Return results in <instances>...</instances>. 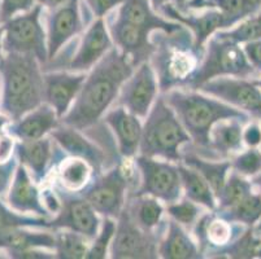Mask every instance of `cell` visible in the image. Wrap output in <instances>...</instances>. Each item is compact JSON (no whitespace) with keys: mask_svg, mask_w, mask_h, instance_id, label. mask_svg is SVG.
Segmentation results:
<instances>
[{"mask_svg":"<svg viewBox=\"0 0 261 259\" xmlns=\"http://www.w3.org/2000/svg\"><path fill=\"white\" fill-rule=\"evenodd\" d=\"M134 65L129 57L117 49H109L86 77L75 103L64 117V125L85 130L100 120L127 78L133 74Z\"/></svg>","mask_w":261,"mask_h":259,"instance_id":"6da1fadb","label":"cell"},{"mask_svg":"<svg viewBox=\"0 0 261 259\" xmlns=\"http://www.w3.org/2000/svg\"><path fill=\"white\" fill-rule=\"evenodd\" d=\"M2 100L0 109L12 121L43 103V74L34 54L4 53L0 59Z\"/></svg>","mask_w":261,"mask_h":259,"instance_id":"7a4b0ae2","label":"cell"},{"mask_svg":"<svg viewBox=\"0 0 261 259\" xmlns=\"http://www.w3.org/2000/svg\"><path fill=\"white\" fill-rule=\"evenodd\" d=\"M164 100L175 111L192 141L203 149L210 148L211 130L215 123L232 118L242 122L248 121L244 111L195 92L170 91Z\"/></svg>","mask_w":261,"mask_h":259,"instance_id":"3957f363","label":"cell"},{"mask_svg":"<svg viewBox=\"0 0 261 259\" xmlns=\"http://www.w3.org/2000/svg\"><path fill=\"white\" fill-rule=\"evenodd\" d=\"M190 139L172 106L165 103L164 97H160L149 110L139 148L142 156L181 161L179 148Z\"/></svg>","mask_w":261,"mask_h":259,"instance_id":"277c9868","label":"cell"},{"mask_svg":"<svg viewBox=\"0 0 261 259\" xmlns=\"http://www.w3.org/2000/svg\"><path fill=\"white\" fill-rule=\"evenodd\" d=\"M257 74L238 43L217 35L208 43L207 56L190 79L189 85L198 90L201 84L217 77H236L247 79Z\"/></svg>","mask_w":261,"mask_h":259,"instance_id":"5b68a950","label":"cell"},{"mask_svg":"<svg viewBox=\"0 0 261 259\" xmlns=\"http://www.w3.org/2000/svg\"><path fill=\"white\" fill-rule=\"evenodd\" d=\"M42 6H34L29 12L15 16L4 22V53L34 54L40 64L48 60L46 34L40 23Z\"/></svg>","mask_w":261,"mask_h":259,"instance_id":"8992f818","label":"cell"},{"mask_svg":"<svg viewBox=\"0 0 261 259\" xmlns=\"http://www.w3.org/2000/svg\"><path fill=\"white\" fill-rule=\"evenodd\" d=\"M185 40L178 39L177 35L174 42L168 43L167 46H161L159 51H155L156 70L164 91L170 90L174 85L189 84L192 75L198 70V64L200 61L198 53H201V48H198L196 46L186 47Z\"/></svg>","mask_w":261,"mask_h":259,"instance_id":"52a82bcc","label":"cell"},{"mask_svg":"<svg viewBox=\"0 0 261 259\" xmlns=\"http://www.w3.org/2000/svg\"><path fill=\"white\" fill-rule=\"evenodd\" d=\"M135 162L141 170L142 187L134 196L149 194L163 199L168 205L177 203L182 192L181 177L177 166L147 156L138 157Z\"/></svg>","mask_w":261,"mask_h":259,"instance_id":"ba28073f","label":"cell"},{"mask_svg":"<svg viewBox=\"0 0 261 259\" xmlns=\"http://www.w3.org/2000/svg\"><path fill=\"white\" fill-rule=\"evenodd\" d=\"M198 90L224 100L229 105L246 111L256 120H261V90L255 80L220 77L208 80Z\"/></svg>","mask_w":261,"mask_h":259,"instance_id":"9c48e42d","label":"cell"},{"mask_svg":"<svg viewBox=\"0 0 261 259\" xmlns=\"http://www.w3.org/2000/svg\"><path fill=\"white\" fill-rule=\"evenodd\" d=\"M127 185L129 180L120 166L108 171L104 177L96 178L92 184L84 188L82 196L96 213L104 217L118 218L122 213Z\"/></svg>","mask_w":261,"mask_h":259,"instance_id":"30bf717a","label":"cell"},{"mask_svg":"<svg viewBox=\"0 0 261 259\" xmlns=\"http://www.w3.org/2000/svg\"><path fill=\"white\" fill-rule=\"evenodd\" d=\"M111 253L112 258H156V236L135 224L125 209L118 217Z\"/></svg>","mask_w":261,"mask_h":259,"instance_id":"8fae6325","label":"cell"},{"mask_svg":"<svg viewBox=\"0 0 261 259\" xmlns=\"http://www.w3.org/2000/svg\"><path fill=\"white\" fill-rule=\"evenodd\" d=\"M156 94L158 83L155 71L146 61L122 84L118 104L138 118H144L151 110Z\"/></svg>","mask_w":261,"mask_h":259,"instance_id":"7c38bea8","label":"cell"},{"mask_svg":"<svg viewBox=\"0 0 261 259\" xmlns=\"http://www.w3.org/2000/svg\"><path fill=\"white\" fill-rule=\"evenodd\" d=\"M63 199L59 217L51 220V228H66L70 231L84 235L87 239L98 236L99 219L95 214V209L84 196H68L56 189Z\"/></svg>","mask_w":261,"mask_h":259,"instance_id":"4fadbf2b","label":"cell"},{"mask_svg":"<svg viewBox=\"0 0 261 259\" xmlns=\"http://www.w3.org/2000/svg\"><path fill=\"white\" fill-rule=\"evenodd\" d=\"M47 51L48 60H52L59 49L82 30L80 0H69L63 7L55 9L47 18Z\"/></svg>","mask_w":261,"mask_h":259,"instance_id":"5bb4252c","label":"cell"},{"mask_svg":"<svg viewBox=\"0 0 261 259\" xmlns=\"http://www.w3.org/2000/svg\"><path fill=\"white\" fill-rule=\"evenodd\" d=\"M149 30L129 21L117 20L111 25V35L121 48L122 53L129 57L134 66L141 65L156 51V47L148 40Z\"/></svg>","mask_w":261,"mask_h":259,"instance_id":"9a60e30c","label":"cell"},{"mask_svg":"<svg viewBox=\"0 0 261 259\" xmlns=\"http://www.w3.org/2000/svg\"><path fill=\"white\" fill-rule=\"evenodd\" d=\"M86 80L85 74L47 73L43 75V99L55 109L59 118L69 110Z\"/></svg>","mask_w":261,"mask_h":259,"instance_id":"2e32d148","label":"cell"},{"mask_svg":"<svg viewBox=\"0 0 261 259\" xmlns=\"http://www.w3.org/2000/svg\"><path fill=\"white\" fill-rule=\"evenodd\" d=\"M59 116L47 103L26 113L17 121H12L6 132L20 141H30L44 137V135L58 128Z\"/></svg>","mask_w":261,"mask_h":259,"instance_id":"e0dca14e","label":"cell"},{"mask_svg":"<svg viewBox=\"0 0 261 259\" xmlns=\"http://www.w3.org/2000/svg\"><path fill=\"white\" fill-rule=\"evenodd\" d=\"M32 180L29 171L23 165H17L7 194V205L12 210L21 214H38L46 215L39 191Z\"/></svg>","mask_w":261,"mask_h":259,"instance_id":"ac0fdd59","label":"cell"},{"mask_svg":"<svg viewBox=\"0 0 261 259\" xmlns=\"http://www.w3.org/2000/svg\"><path fill=\"white\" fill-rule=\"evenodd\" d=\"M112 49V42L107 32L103 18H98L85 34L78 52L73 57L69 69L72 71H86L101 60V57Z\"/></svg>","mask_w":261,"mask_h":259,"instance_id":"d6986e66","label":"cell"},{"mask_svg":"<svg viewBox=\"0 0 261 259\" xmlns=\"http://www.w3.org/2000/svg\"><path fill=\"white\" fill-rule=\"evenodd\" d=\"M104 121L115 132L120 153L126 158L134 157L141 147L142 132H143L138 117L130 113L129 110H125V108L118 106L109 111Z\"/></svg>","mask_w":261,"mask_h":259,"instance_id":"ffe728a7","label":"cell"},{"mask_svg":"<svg viewBox=\"0 0 261 259\" xmlns=\"http://www.w3.org/2000/svg\"><path fill=\"white\" fill-rule=\"evenodd\" d=\"M160 11H163L165 16H168L172 20H175L178 23H184L187 27L191 28L194 35H195V46L198 48H201L205 40L213 33L220 30V28H226L224 17L217 9H212V11L203 13L201 16H196V14L182 13L173 4L168 3Z\"/></svg>","mask_w":261,"mask_h":259,"instance_id":"44dd1931","label":"cell"},{"mask_svg":"<svg viewBox=\"0 0 261 259\" xmlns=\"http://www.w3.org/2000/svg\"><path fill=\"white\" fill-rule=\"evenodd\" d=\"M118 18L148 28L149 32L163 30L168 35L184 30L181 23L169 22L158 16L149 4V0H123L118 11Z\"/></svg>","mask_w":261,"mask_h":259,"instance_id":"7402d4cb","label":"cell"},{"mask_svg":"<svg viewBox=\"0 0 261 259\" xmlns=\"http://www.w3.org/2000/svg\"><path fill=\"white\" fill-rule=\"evenodd\" d=\"M18 162L33 174L35 183H42L47 175V166L52 158L51 140L42 137L30 141H16L15 149Z\"/></svg>","mask_w":261,"mask_h":259,"instance_id":"603a6c76","label":"cell"},{"mask_svg":"<svg viewBox=\"0 0 261 259\" xmlns=\"http://www.w3.org/2000/svg\"><path fill=\"white\" fill-rule=\"evenodd\" d=\"M204 8L217 9L227 28L257 13L261 9V0H187V12Z\"/></svg>","mask_w":261,"mask_h":259,"instance_id":"cb8c5ba5","label":"cell"},{"mask_svg":"<svg viewBox=\"0 0 261 259\" xmlns=\"http://www.w3.org/2000/svg\"><path fill=\"white\" fill-rule=\"evenodd\" d=\"M52 136L56 139V141L60 144L64 151L72 154L73 157L84 158L90 163V166H92L94 170H96V172L100 171L101 165L104 162V153L101 152V149L85 139L77 131V128L65 125L64 127L55 128L52 131Z\"/></svg>","mask_w":261,"mask_h":259,"instance_id":"d4e9b609","label":"cell"},{"mask_svg":"<svg viewBox=\"0 0 261 259\" xmlns=\"http://www.w3.org/2000/svg\"><path fill=\"white\" fill-rule=\"evenodd\" d=\"M29 227H12L0 231V251H22L29 249H55L56 236L49 232H34Z\"/></svg>","mask_w":261,"mask_h":259,"instance_id":"484cf974","label":"cell"},{"mask_svg":"<svg viewBox=\"0 0 261 259\" xmlns=\"http://www.w3.org/2000/svg\"><path fill=\"white\" fill-rule=\"evenodd\" d=\"M242 121L232 118L215 123L211 130L210 148L218 156L227 157L243 148V130Z\"/></svg>","mask_w":261,"mask_h":259,"instance_id":"4316f807","label":"cell"},{"mask_svg":"<svg viewBox=\"0 0 261 259\" xmlns=\"http://www.w3.org/2000/svg\"><path fill=\"white\" fill-rule=\"evenodd\" d=\"M159 254L168 259H192L201 256L195 244L175 220H169L167 237L160 244Z\"/></svg>","mask_w":261,"mask_h":259,"instance_id":"83f0119b","label":"cell"},{"mask_svg":"<svg viewBox=\"0 0 261 259\" xmlns=\"http://www.w3.org/2000/svg\"><path fill=\"white\" fill-rule=\"evenodd\" d=\"M177 167L187 198L213 210L216 206V199L210 183L204 179L195 168L189 167V166L186 167L184 165H179Z\"/></svg>","mask_w":261,"mask_h":259,"instance_id":"f1b7e54d","label":"cell"},{"mask_svg":"<svg viewBox=\"0 0 261 259\" xmlns=\"http://www.w3.org/2000/svg\"><path fill=\"white\" fill-rule=\"evenodd\" d=\"M196 236L200 241L201 246H224L229 245L234 239V229L229 220L225 218H215L212 215H205L196 227Z\"/></svg>","mask_w":261,"mask_h":259,"instance_id":"f546056e","label":"cell"},{"mask_svg":"<svg viewBox=\"0 0 261 259\" xmlns=\"http://www.w3.org/2000/svg\"><path fill=\"white\" fill-rule=\"evenodd\" d=\"M135 198L127 205L126 211L135 224L147 232H152L153 228L160 223L164 210L163 206L152 197L134 196Z\"/></svg>","mask_w":261,"mask_h":259,"instance_id":"4dcf8cb0","label":"cell"},{"mask_svg":"<svg viewBox=\"0 0 261 259\" xmlns=\"http://www.w3.org/2000/svg\"><path fill=\"white\" fill-rule=\"evenodd\" d=\"M185 163L189 167L195 168L198 172H200L201 177L210 183L213 193L217 197L218 193L224 188L226 183V175L229 168H231V162L225 161V162H208L203 160L196 154L189 153L185 156Z\"/></svg>","mask_w":261,"mask_h":259,"instance_id":"1f68e13d","label":"cell"},{"mask_svg":"<svg viewBox=\"0 0 261 259\" xmlns=\"http://www.w3.org/2000/svg\"><path fill=\"white\" fill-rule=\"evenodd\" d=\"M91 175L90 163L80 157L64 160L59 167V180L64 188L69 191H81L86 187Z\"/></svg>","mask_w":261,"mask_h":259,"instance_id":"d6a6232c","label":"cell"},{"mask_svg":"<svg viewBox=\"0 0 261 259\" xmlns=\"http://www.w3.org/2000/svg\"><path fill=\"white\" fill-rule=\"evenodd\" d=\"M221 211V217L229 222L242 223L252 227L261 219V194L251 193L232 208Z\"/></svg>","mask_w":261,"mask_h":259,"instance_id":"836d02e7","label":"cell"},{"mask_svg":"<svg viewBox=\"0 0 261 259\" xmlns=\"http://www.w3.org/2000/svg\"><path fill=\"white\" fill-rule=\"evenodd\" d=\"M89 239L78 232H60L56 236V256L61 259L86 258L89 253Z\"/></svg>","mask_w":261,"mask_h":259,"instance_id":"e575fe53","label":"cell"},{"mask_svg":"<svg viewBox=\"0 0 261 259\" xmlns=\"http://www.w3.org/2000/svg\"><path fill=\"white\" fill-rule=\"evenodd\" d=\"M251 193H252V183L244 179L243 175L234 171L217 196L220 201V210H226L236 206L244 197Z\"/></svg>","mask_w":261,"mask_h":259,"instance_id":"d590c367","label":"cell"},{"mask_svg":"<svg viewBox=\"0 0 261 259\" xmlns=\"http://www.w3.org/2000/svg\"><path fill=\"white\" fill-rule=\"evenodd\" d=\"M217 37L232 40L236 43H247L261 39V9L256 14L242 21L236 28L230 32L217 33Z\"/></svg>","mask_w":261,"mask_h":259,"instance_id":"8d00e7d4","label":"cell"},{"mask_svg":"<svg viewBox=\"0 0 261 259\" xmlns=\"http://www.w3.org/2000/svg\"><path fill=\"white\" fill-rule=\"evenodd\" d=\"M12 227L51 228V224L43 218L28 217L26 214H21L12 210L8 205H6L0 199V231Z\"/></svg>","mask_w":261,"mask_h":259,"instance_id":"74e56055","label":"cell"},{"mask_svg":"<svg viewBox=\"0 0 261 259\" xmlns=\"http://www.w3.org/2000/svg\"><path fill=\"white\" fill-rule=\"evenodd\" d=\"M260 248L261 239L256 237L253 229H248L244 232L241 239L224 246V249L221 251H217V254H227L230 258H253V256H257Z\"/></svg>","mask_w":261,"mask_h":259,"instance_id":"f35d334b","label":"cell"},{"mask_svg":"<svg viewBox=\"0 0 261 259\" xmlns=\"http://www.w3.org/2000/svg\"><path fill=\"white\" fill-rule=\"evenodd\" d=\"M116 234V223L112 218L106 217L101 224V229L98 234V237L94 241L89 249L86 258L89 259H103L107 256L108 246L111 244V240L113 239Z\"/></svg>","mask_w":261,"mask_h":259,"instance_id":"ab89813d","label":"cell"},{"mask_svg":"<svg viewBox=\"0 0 261 259\" xmlns=\"http://www.w3.org/2000/svg\"><path fill=\"white\" fill-rule=\"evenodd\" d=\"M231 168L243 177H256L261 172V152L256 148L243 152L234 158Z\"/></svg>","mask_w":261,"mask_h":259,"instance_id":"60d3db41","label":"cell"},{"mask_svg":"<svg viewBox=\"0 0 261 259\" xmlns=\"http://www.w3.org/2000/svg\"><path fill=\"white\" fill-rule=\"evenodd\" d=\"M168 214L177 223L186 227H191L199 215V209L191 199H184L181 203L169 204L167 209Z\"/></svg>","mask_w":261,"mask_h":259,"instance_id":"b9f144b4","label":"cell"},{"mask_svg":"<svg viewBox=\"0 0 261 259\" xmlns=\"http://www.w3.org/2000/svg\"><path fill=\"white\" fill-rule=\"evenodd\" d=\"M34 3L35 0H0V22L4 23L18 13L29 12Z\"/></svg>","mask_w":261,"mask_h":259,"instance_id":"7bdbcfd3","label":"cell"},{"mask_svg":"<svg viewBox=\"0 0 261 259\" xmlns=\"http://www.w3.org/2000/svg\"><path fill=\"white\" fill-rule=\"evenodd\" d=\"M17 165L18 163L15 158H12L6 163H0V197L3 196L4 192L8 191Z\"/></svg>","mask_w":261,"mask_h":259,"instance_id":"ee69618b","label":"cell"},{"mask_svg":"<svg viewBox=\"0 0 261 259\" xmlns=\"http://www.w3.org/2000/svg\"><path fill=\"white\" fill-rule=\"evenodd\" d=\"M243 51L251 65L256 69L257 73H261V39L247 42Z\"/></svg>","mask_w":261,"mask_h":259,"instance_id":"f6af8a7d","label":"cell"},{"mask_svg":"<svg viewBox=\"0 0 261 259\" xmlns=\"http://www.w3.org/2000/svg\"><path fill=\"white\" fill-rule=\"evenodd\" d=\"M17 140L4 132L0 135V163H6L13 158Z\"/></svg>","mask_w":261,"mask_h":259,"instance_id":"bcb514c9","label":"cell"},{"mask_svg":"<svg viewBox=\"0 0 261 259\" xmlns=\"http://www.w3.org/2000/svg\"><path fill=\"white\" fill-rule=\"evenodd\" d=\"M123 0H86L87 6L98 18H103L111 9L122 4Z\"/></svg>","mask_w":261,"mask_h":259,"instance_id":"7dc6e473","label":"cell"},{"mask_svg":"<svg viewBox=\"0 0 261 259\" xmlns=\"http://www.w3.org/2000/svg\"><path fill=\"white\" fill-rule=\"evenodd\" d=\"M243 142L250 148H256L261 144V128L260 126L251 123L243 130Z\"/></svg>","mask_w":261,"mask_h":259,"instance_id":"c3c4849f","label":"cell"},{"mask_svg":"<svg viewBox=\"0 0 261 259\" xmlns=\"http://www.w3.org/2000/svg\"><path fill=\"white\" fill-rule=\"evenodd\" d=\"M40 199L43 204L44 209L49 213H59L61 209L60 199L58 198V192L52 191V189L46 188L42 194H40Z\"/></svg>","mask_w":261,"mask_h":259,"instance_id":"681fc988","label":"cell"},{"mask_svg":"<svg viewBox=\"0 0 261 259\" xmlns=\"http://www.w3.org/2000/svg\"><path fill=\"white\" fill-rule=\"evenodd\" d=\"M9 254V258H17V259H47V258H54V254L44 253L43 250L39 249H29V250H22V251H12Z\"/></svg>","mask_w":261,"mask_h":259,"instance_id":"f907efd6","label":"cell"},{"mask_svg":"<svg viewBox=\"0 0 261 259\" xmlns=\"http://www.w3.org/2000/svg\"><path fill=\"white\" fill-rule=\"evenodd\" d=\"M149 2H151V4H152V7L155 9H161L165 4L168 3V2H170V0H149ZM174 2H177L178 9H179L182 13H187V9H186L187 0H174Z\"/></svg>","mask_w":261,"mask_h":259,"instance_id":"816d5d0a","label":"cell"},{"mask_svg":"<svg viewBox=\"0 0 261 259\" xmlns=\"http://www.w3.org/2000/svg\"><path fill=\"white\" fill-rule=\"evenodd\" d=\"M39 6L42 7H47V8L52 9V11H55V9L60 8V7H63L64 4H66L69 0H35Z\"/></svg>","mask_w":261,"mask_h":259,"instance_id":"f5cc1de1","label":"cell"},{"mask_svg":"<svg viewBox=\"0 0 261 259\" xmlns=\"http://www.w3.org/2000/svg\"><path fill=\"white\" fill-rule=\"evenodd\" d=\"M11 122H12L11 118H9L6 113H3V111H0V135L6 132L7 127H8V125Z\"/></svg>","mask_w":261,"mask_h":259,"instance_id":"db71d44e","label":"cell"},{"mask_svg":"<svg viewBox=\"0 0 261 259\" xmlns=\"http://www.w3.org/2000/svg\"><path fill=\"white\" fill-rule=\"evenodd\" d=\"M3 38H4V25L2 23L0 25V59L4 56V51H3Z\"/></svg>","mask_w":261,"mask_h":259,"instance_id":"11a10c76","label":"cell"},{"mask_svg":"<svg viewBox=\"0 0 261 259\" xmlns=\"http://www.w3.org/2000/svg\"><path fill=\"white\" fill-rule=\"evenodd\" d=\"M253 183H255V184L258 187V189H260V194H261V172L257 175V177L255 178V180H253Z\"/></svg>","mask_w":261,"mask_h":259,"instance_id":"9f6ffc18","label":"cell"},{"mask_svg":"<svg viewBox=\"0 0 261 259\" xmlns=\"http://www.w3.org/2000/svg\"><path fill=\"white\" fill-rule=\"evenodd\" d=\"M255 83H256V84H257L258 87H260V89H261V79H257V80H255Z\"/></svg>","mask_w":261,"mask_h":259,"instance_id":"6f0895ef","label":"cell"},{"mask_svg":"<svg viewBox=\"0 0 261 259\" xmlns=\"http://www.w3.org/2000/svg\"><path fill=\"white\" fill-rule=\"evenodd\" d=\"M257 231H261V219H260V223H258V227H257Z\"/></svg>","mask_w":261,"mask_h":259,"instance_id":"680465c9","label":"cell"},{"mask_svg":"<svg viewBox=\"0 0 261 259\" xmlns=\"http://www.w3.org/2000/svg\"><path fill=\"white\" fill-rule=\"evenodd\" d=\"M257 256H260V258H261V248H260V250H258V254H257Z\"/></svg>","mask_w":261,"mask_h":259,"instance_id":"91938a15","label":"cell"}]
</instances>
